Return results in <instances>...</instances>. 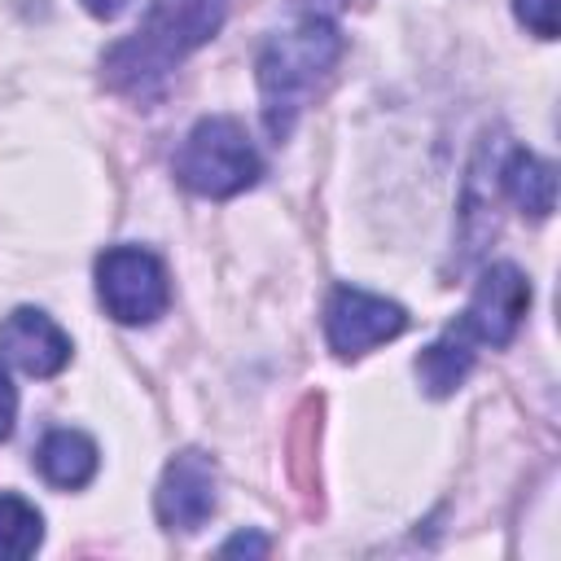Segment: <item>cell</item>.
I'll return each instance as SVG.
<instances>
[{
    "instance_id": "obj_10",
    "label": "cell",
    "mask_w": 561,
    "mask_h": 561,
    "mask_svg": "<svg viewBox=\"0 0 561 561\" xmlns=\"http://www.w3.org/2000/svg\"><path fill=\"white\" fill-rule=\"evenodd\" d=\"M500 175V188L508 193V202L530 215V219H548L552 206H557V171L552 162H543L539 153L530 149H508L504 162L495 167Z\"/></svg>"
},
{
    "instance_id": "obj_4",
    "label": "cell",
    "mask_w": 561,
    "mask_h": 561,
    "mask_svg": "<svg viewBox=\"0 0 561 561\" xmlns=\"http://www.w3.org/2000/svg\"><path fill=\"white\" fill-rule=\"evenodd\" d=\"M96 294L118 324H153L171 302V280L158 254L140 245H110L96 259Z\"/></svg>"
},
{
    "instance_id": "obj_9",
    "label": "cell",
    "mask_w": 561,
    "mask_h": 561,
    "mask_svg": "<svg viewBox=\"0 0 561 561\" xmlns=\"http://www.w3.org/2000/svg\"><path fill=\"white\" fill-rule=\"evenodd\" d=\"M35 465H39L44 482H53L61 491H79V486H88L96 478L101 451H96V443L83 430L61 425V430H48L44 434V443L35 451Z\"/></svg>"
},
{
    "instance_id": "obj_5",
    "label": "cell",
    "mask_w": 561,
    "mask_h": 561,
    "mask_svg": "<svg viewBox=\"0 0 561 561\" xmlns=\"http://www.w3.org/2000/svg\"><path fill=\"white\" fill-rule=\"evenodd\" d=\"M403 329H408V311L381 294L337 285L324 302V337H329L337 359H359L373 346L399 337Z\"/></svg>"
},
{
    "instance_id": "obj_6",
    "label": "cell",
    "mask_w": 561,
    "mask_h": 561,
    "mask_svg": "<svg viewBox=\"0 0 561 561\" xmlns=\"http://www.w3.org/2000/svg\"><path fill=\"white\" fill-rule=\"evenodd\" d=\"M526 311H530V280H526V272L513 267V263H491V267H482L478 285H473V298L460 311L456 329L469 342L508 346L517 337Z\"/></svg>"
},
{
    "instance_id": "obj_3",
    "label": "cell",
    "mask_w": 561,
    "mask_h": 561,
    "mask_svg": "<svg viewBox=\"0 0 561 561\" xmlns=\"http://www.w3.org/2000/svg\"><path fill=\"white\" fill-rule=\"evenodd\" d=\"M263 158L237 118H202L175 153V180L197 197H237L259 184Z\"/></svg>"
},
{
    "instance_id": "obj_1",
    "label": "cell",
    "mask_w": 561,
    "mask_h": 561,
    "mask_svg": "<svg viewBox=\"0 0 561 561\" xmlns=\"http://www.w3.org/2000/svg\"><path fill=\"white\" fill-rule=\"evenodd\" d=\"M228 18V0H149V18L136 35L118 39L101 57V75L131 101L162 96L175 61L202 48Z\"/></svg>"
},
{
    "instance_id": "obj_14",
    "label": "cell",
    "mask_w": 561,
    "mask_h": 561,
    "mask_svg": "<svg viewBox=\"0 0 561 561\" xmlns=\"http://www.w3.org/2000/svg\"><path fill=\"white\" fill-rule=\"evenodd\" d=\"M13 416H18V390H13L9 373L0 368V443L13 434Z\"/></svg>"
},
{
    "instance_id": "obj_15",
    "label": "cell",
    "mask_w": 561,
    "mask_h": 561,
    "mask_svg": "<svg viewBox=\"0 0 561 561\" xmlns=\"http://www.w3.org/2000/svg\"><path fill=\"white\" fill-rule=\"evenodd\" d=\"M219 552H254V557H263V552H272V543H267V535H254V530H241V535H232V539H224V548Z\"/></svg>"
},
{
    "instance_id": "obj_16",
    "label": "cell",
    "mask_w": 561,
    "mask_h": 561,
    "mask_svg": "<svg viewBox=\"0 0 561 561\" xmlns=\"http://www.w3.org/2000/svg\"><path fill=\"white\" fill-rule=\"evenodd\" d=\"M83 9H88L92 18H118V13L127 9V0H83Z\"/></svg>"
},
{
    "instance_id": "obj_8",
    "label": "cell",
    "mask_w": 561,
    "mask_h": 561,
    "mask_svg": "<svg viewBox=\"0 0 561 561\" xmlns=\"http://www.w3.org/2000/svg\"><path fill=\"white\" fill-rule=\"evenodd\" d=\"M0 359L26 377H57L70 364V337L39 307H18L0 320Z\"/></svg>"
},
{
    "instance_id": "obj_12",
    "label": "cell",
    "mask_w": 561,
    "mask_h": 561,
    "mask_svg": "<svg viewBox=\"0 0 561 561\" xmlns=\"http://www.w3.org/2000/svg\"><path fill=\"white\" fill-rule=\"evenodd\" d=\"M44 517L35 504H26L13 491H0V561H22L39 548Z\"/></svg>"
},
{
    "instance_id": "obj_11",
    "label": "cell",
    "mask_w": 561,
    "mask_h": 561,
    "mask_svg": "<svg viewBox=\"0 0 561 561\" xmlns=\"http://www.w3.org/2000/svg\"><path fill=\"white\" fill-rule=\"evenodd\" d=\"M469 368H473V342H469L456 324H451L443 337H434V342L416 355V377H421L425 394H434V399L456 394L460 381L469 377Z\"/></svg>"
},
{
    "instance_id": "obj_7",
    "label": "cell",
    "mask_w": 561,
    "mask_h": 561,
    "mask_svg": "<svg viewBox=\"0 0 561 561\" xmlns=\"http://www.w3.org/2000/svg\"><path fill=\"white\" fill-rule=\"evenodd\" d=\"M215 504H219V469H215V460L206 451H197V447L175 451L167 460V469H162L158 491H153L158 522L167 530L188 535V530L206 526V517L215 513Z\"/></svg>"
},
{
    "instance_id": "obj_13",
    "label": "cell",
    "mask_w": 561,
    "mask_h": 561,
    "mask_svg": "<svg viewBox=\"0 0 561 561\" xmlns=\"http://www.w3.org/2000/svg\"><path fill=\"white\" fill-rule=\"evenodd\" d=\"M557 4L561 0H513V13L530 35L557 39Z\"/></svg>"
},
{
    "instance_id": "obj_2",
    "label": "cell",
    "mask_w": 561,
    "mask_h": 561,
    "mask_svg": "<svg viewBox=\"0 0 561 561\" xmlns=\"http://www.w3.org/2000/svg\"><path fill=\"white\" fill-rule=\"evenodd\" d=\"M346 39L333 13H302L298 26L276 31L259 53V96H263V127L272 140H285L311 101V92L337 66Z\"/></svg>"
}]
</instances>
